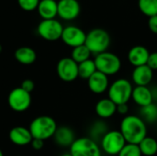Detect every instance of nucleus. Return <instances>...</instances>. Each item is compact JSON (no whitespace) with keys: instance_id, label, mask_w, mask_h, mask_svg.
<instances>
[{"instance_id":"1","label":"nucleus","mask_w":157,"mask_h":156,"mask_svg":"<svg viewBox=\"0 0 157 156\" xmlns=\"http://www.w3.org/2000/svg\"><path fill=\"white\" fill-rule=\"evenodd\" d=\"M120 131L127 143L139 144L147 136V125L136 115H127L121 121Z\"/></svg>"},{"instance_id":"2","label":"nucleus","mask_w":157,"mask_h":156,"mask_svg":"<svg viewBox=\"0 0 157 156\" xmlns=\"http://www.w3.org/2000/svg\"><path fill=\"white\" fill-rule=\"evenodd\" d=\"M58 126L54 119L50 116H40L35 118L29 127L33 139L42 141L53 137Z\"/></svg>"},{"instance_id":"3","label":"nucleus","mask_w":157,"mask_h":156,"mask_svg":"<svg viewBox=\"0 0 157 156\" xmlns=\"http://www.w3.org/2000/svg\"><path fill=\"white\" fill-rule=\"evenodd\" d=\"M133 90L132 83L126 78H118L113 81L108 89V97L117 106L127 104L132 99Z\"/></svg>"},{"instance_id":"4","label":"nucleus","mask_w":157,"mask_h":156,"mask_svg":"<svg viewBox=\"0 0 157 156\" xmlns=\"http://www.w3.org/2000/svg\"><path fill=\"white\" fill-rule=\"evenodd\" d=\"M85 45L89 49L92 54H100L108 51L110 45V36L109 32L103 29H93L86 33Z\"/></svg>"},{"instance_id":"5","label":"nucleus","mask_w":157,"mask_h":156,"mask_svg":"<svg viewBox=\"0 0 157 156\" xmlns=\"http://www.w3.org/2000/svg\"><path fill=\"white\" fill-rule=\"evenodd\" d=\"M94 61L97 70L109 77L117 74L121 69V60L117 54L110 51L96 55Z\"/></svg>"},{"instance_id":"6","label":"nucleus","mask_w":157,"mask_h":156,"mask_svg":"<svg viewBox=\"0 0 157 156\" xmlns=\"http://www.w3.org/2000/svg\"><path fill=\"white\" fill-rule=\"evenodd\" d=\"M120 131H109L99 143L101 151L109 156H117L126 144Z\"/></svg>"},{"instance_id":"7","label":"nucleus","mask_w":157,"mask_h":156,"mask_svg":"<svg viewBox=\"0 0 157 156\" xmlns=\"http://www.w3.org/2000/svg\"><path fill=\"white\" fill-rule=\"evenodd\" d=\"M72 156H102V151L98 143L89 137L75 139L70 146Z\"/></svg>"},{"instance_id":"8","label":"nucleus","mask_w":157,"mask_h":156,"mask_svg":"<svg viewBox=\"0 0 157 156\" xmlns=\"http://www.w3.org/2000/svg\"><path fill=\"white\" fill-rule=\"evenodd\" d=\"M63 26L57 19H42L38 27L37 32L40 38L48 41H55L61 39Z\"/></svg>"},{"instance_id":"9","label":"nucleus","mask_w":157,"mask_h":156,"mask_svg":"<svg viewBox=\"0 0 157 156\" xmlns=\"http://www.w3.org/2000/svg\"><path fill=\"white\" fill-rule=\"evenodd\" d=\"M7 103L12 110L16 112H24L31 105L30 93L25 91L20 86L16 87L9 93Z\"/></svg>"},{"instance_id":"10","label":"nucleus","mask_w":157,"mask_h":156,"mask_svg":"<svg viewBox=\"0 0 157 156\" xmlns=\"http://www.w3.org/2000/svg\"><path fill=\"white\" fill-rule=\"evenodd\" d=\"M56 72L59 78L64 82H73L78 76V63L71 57L62 58L56 66Z\"/></svg>"},{"instance_id":"11","label":"nucleus","mask_w":157,"mask_h":156,"mask_svg":"<svg viewBox=\"0 0 157 156\" xmlns=\"http://www.w3.org/2000/svg\"><path fill=\"white\" fill-rule=\"evenodd\" d=\"M86 33L82 29L71 25L63 28L61 40L67 46L75 48L84 45L86 42Z\"/></svg>"},{"instance_id":"12","label":"nucleus","mask_w":157,"mask_h":156,"mask_svg":"<svg viewBox=\"0 0 157 156\" xmlns=\"http://www.w3.org/2000/svg\"><path fill=\"white\" fill-rule=\"evenodd\" d=\"M81 11L78 0H59L58 1V16L66 21L75 19Z\"/></svg>"},{"instance_id":"13","label":"nucleus","mask_w":157,"mask_h":156,"mask_svg":"<svg viewBox=\"0 0 157 156\" xmlns=\"http://www.w3.org/2000/svg\"><path fill=\"white\" fill-rule=\"evenodd\" d=\"M109 85V76L98 71H97L90 78L87 79L88 89L96 95H101L105 92H108Z\"/></svg>"},{"instance_id":"14","label":"nucleus","mask_w":157,"mask_h":156,"mask_svg":"<svg viewBox=\"0 0 157 156\" xmlns=\"http://www.w3.org/2000/svg\"><path fill=\"white\" fill-rule=\"evenodd\" d=\"M154 78V71L147 65L134 67L132 73V82L135 86H148Z\"/></svg>"},{"instance_id":"15","label":"nucleus","mask_w":157,"mask_h":156,"mask_svg":"<svg viewBox=\"0 0 157 156\" xmlns=\"http://www.w3.org/2000/svg\"><path fill=\"white\" fill-rule=\"evenodd\" d=\"M150 53L151 52L146 47L143 45H135L130 49V51H128L127 57H128L129 63L132 66L138 67V66L147 64V61H148Z\"/></svg>"},{"instance_id":"16","label":"nucleus","mask_w":157,"mask_h":156,"mask_svg":"<svg viewBox=\"0 0 157 156\" xmlns=\"http://www.w3.org/2000/svg\"><path fill=\"white\" fill-rule=\"evenodd\" d=\"M8 137L10 142L17 146L29 145L33 140L29 130L22 126H17L12 128L9 131Z\"/></svg>"},{"instance_id":"17","label":"nucleus","mask_w":157,"mask_h":156,"mask_svg":"<svg viewBox=\"0 0 157 156\" xmlns=\"http://www.w3.org/2000/svg\"><path fill=\"white\" fill-rule=\"evenodd\" d=\"M95 112L100 120H107L117 113V105L109 97L101 98L96 103Z\"/></svg>"},{"instance_id":"18","label":"nucleus","mask_w":157,"mask_h":156,"mask_svg":"<svg viewBox=\"0 0 157 156\" xmlns=\"http://www.w3.org/2000/svg\"><path fill=\"white\" fill-rule=\"evenodd\" d=\"M132 101L140 108L148 106L154 103V97L151 88L148 86H135L132 94Z\"/></svg>"},{"instance_id":"19","label":"nucleus","mask_w":157,"mask_h":156,"mask_svg":"<svg viewBox=\"0 0 157 156\" xmlns=\"http://www.w3.org/2000/svg\"><path fill=\"white\" fill-rule=\"evenodd\" d=\"M54 142L57 145L61 147H69L73 144L75 141V135L74 131L67 127V126H61L58 127L54 135H53Z\"/></svg>"},{"instance_id":"20","label":"nucleus","mask_w":157,"mask_h":156,"mask_svg":"<svg viewBox=\"0 0 157 156\" xmlns=\"http://www.w3.org/2000/svg\"><path fill=\"white\" fill-rule=\"evenodd\" d=\"M37 10L42 19H54L58 16V2L56 0H40Z\"/></svg>"},{"instance_id":"21","label":"nucleus","mask_w":157,"mask_h":156,"mask_svg":"<svg viewBox=\"0 0 157 156\" xmlns=\"http://www.w3.org/2000/svg\"><path fill=\"white\" fill-rule=\"evenodd\" d=\"M15 59L21 64L24 65H29L32 64L36 59H37V54L36 51L28 46H22L19 47L16 50L14 53Z\"/></svg>"},{"instance_id":"22","label":"nucleus","mask_w":157,"mask_h":156,"mask_svg":"<svg viewBox=\"0 0 157 156\" xmlns=\"http://www.w3.org/2000/svg\"><path fill=\"white\" fill-rule=\"evenodd\" d=\"M109 131L108 124L104 121V120H96L89 128V138L97 143H100L101 139Z\"/></svg>"},{"instance_id":"23","label":"nucleus","mask_w":157,"mask_h":156,"mask_svg":"<svg viewBox=\"0 0 157 156\" xmlns=\"http://www.w3.org/2000/svg\"><path fill=\"white\" fill-rule=\"evenodd\" d=\"M143 156H155L157 154V141L154 137L146 136L139 144Z\"/></svg>"},{"instance_id":"24","label":"nucleus","mask_w":157,"mask_h":156,"mask_svg":"<svg viewBox=\"0 0 157 156\" xmlns=\"http://www.w3.org/2000/svg\"><path fill=\"white\" fill-rule=\"evenodd\" d=\"M97 67L95 61L92 59L86 60L81 63L78 64V76L82 79L87 80L90 78L96 72H97Z\"/></svg>"},{"instance_id":"25","label":"nucleus","mask_w":157,"mask_h":156,"mask_svg":"<svg viewBox=\"0 0 157 156\" xmlns=\"http://www.w3.org/2000/svg\"><path fill=\"white\" fill-rule=\"evenodd\" d=\"M140 117L144 120L145 123H155L157 122V106L155 103H152L148 106L140 108Z\"/></svg>"},{"instance_id":"26","label":"nucleus","mask_w":157,"mask_h":156,"mask_svg":"<svg viewBox=\"0 0 157 156\" xmlns=\"http://www.w3.org/2000/svg\"><path fill=\"white\" fill-rule=\"evenodd\" d=\"M91 51L84 44L75 48H73L72 53H71V58L76 63H81L86 60H89L91 57Z\"/></svg>"},{"instance_id":"27","label":"nucleus","mask_w":157,"mask_h":156,"mask_svg":"<svg viewBox=\"0 0 157 156\" xmlns=\"http://www.w3.org/2000/svg\"><path fill=\"white\" fill-rule=\"evenodd\" d=\"M138 7L148 17L157 15V0H138Z\"/></svg>"},{"instance_id":"28","label":"nucleus","mask_w":157,"mask_h":156,"mask_svg":"<svg viewBox=\"0 0 157 156\" xmlns=\"http://www.w3.org/2000/svg\"><path fill=\"white\" fill-rule=\"evenodd\" d=\"M117 156H143L138 144L126 143Z\"/></svg>"},{"instance_id":"29","label":"nucleus","mask_w":157,"mask_h":156,"mask_svg":"<svg viewBox=\"0 0 157 156\" xmlns=\"http://www.w3.org/2000/svg\"><path fill=\"white\" fill-rule=\"evenodd\" d=\"M40 0H17L18 6L24 11H33L37 9Z\"/></svg>"},{"instance_id":"30","label":"nucleus","mask_w":157,"mask_h":156,"mask_svg":"<svg viewBox=\"0 0 157 156\" xmlns=\"http://www.w3.org/2000/svg\"><path fill=\"white\" fill-rule=\"evenodd\" d=\"M147 65L153 70L156 71L157 70V51L151 52L147 61Z\"/></svg>"},{"instance_id":"31","label":"nucleus","mask_w":157,"mask_h":156,"mask_svg":"<svg viewBox=\"0 0 157 156\" xmlns=\"http://www.w3.org/2000/svg\"><path fill=\"white\" fill-rule=\"evenodd\" d=\"M20 87L22 89H24L25 91H27L29 93H31L35 88V84L31 79H25V80L22 81Z\"/></svg>"},{"instance_id":"32","label":"nucleus","mask_w":157,"mask_h":156,"mask_svg":"<svg viewBox=\"0 0 157 156\" xmlns=\"http://www.w3.org/2000/svg\"><path fill=\"white\" fill-rule=\"evenodd\" d=\"M148 28L154 34H157V15L149 17V19H148Z\"/></svg>"},{"instance_id":"33","label":"nucleus","mask_w":157,"mask_h":156,"mask_svg":"<svg viewBox=\"0 0 157 156\" xmlns=\"http://www.w3.org/2000/svg\"><path fill=\"white\" fill-rule=\"evenodd\" d=\"M30 145H31V147H32L33 150L40 151L44 146V141L40 140V139H33L31 141V143H30Z\"/></svg>"},{"instance_id":"34","label":"nucleus","mask_w":157,"mask_h":156,"mask_svg":"<svg viewBox=\"0 0 157 156\" xmlns=\"http://www.w3.org/2000/svg\"><path fill=\"white\" fill-rule=\"evenodd\" d=\"M129 111V106L128 103L127 104H121L117 106V113L121 114V115H124L127 116Z\"/></svg>"},{"instance_id":"35","label":"nucleus","mask_w":157,"mask_h":156,"mask_svg":"<svg viewBox=\"0 0 157 156\" xmlns=\"http://www.w3.org/2000/svg\"><path fill=\"white\" fill-rule=\"evenodd\" d=\"M60 156H72L71 155V154L70 153H68V154H62V155Z\"/></svg>"},{"instance_id":"36","label":"nucleus","mask_w":157,"mask_h":156,"mask_svg":"<svg viewBox=\"0 0 157 156\" xmlns=\"http://www.w3.org/2000/svg\"><path fill=\"white\" fill-rule=\"evenodd\" d=\"M2 51H3V47H2V45L0 44V53L2 52Z\"/></svg>"},{"instance_id":"37","label":"nucleus","mask_w":157,"mask_h":156,"mask_svg":"<svg viewBox=\"0 0 157 156\" xmlns=\"http://www.w3.org/2000/svg\"><path fill=\"white\" fill-rule=\"evenodd\" d=\"M0 156H4V154H3V153H2L1 150H0Z\"/></svg>"},{"instance_id":"38","label":"nucleus","mask_w":157,"mask_h":156,"mask_svg":"<svg viewBox=\"0 0 157 156\" xmlns=\"http://www.w3.org/2000/svg\"><path fill=\"white\" fill-rule=\"evenodd\" d=\"M155 104H156V106H157V100H156V103H155Z\"/></svg>"}]
</instances>
